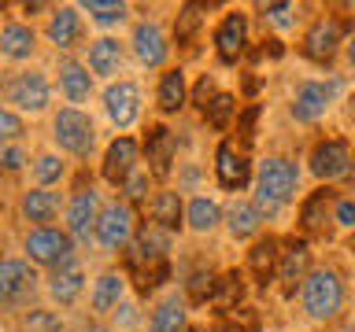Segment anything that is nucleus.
<instances>
[{
    "label": "nucleus",
    "mask_w": 355,
    "mask_h": 332,
    "mask_svg": "<svg viewBox=\"0 0 355 332\" xmlns=\"http://www.w3.org/2000/svg\"><path fill=\"white\" fill-rule=\"evenodd\" d=\"M296 185H300V170L288 159H266L259 166V181H255V188H259V210H277L285 207L288 199L296 196Z\"/></svg>",
    "instance_id": "1"
},
{
    "label": "nucleus",
    "mask_w": 355,
    "mask_h": 332,
    "mask_svg": "<svg viewBox=\"0 0 355 332\" xmlns=\"http://www.w3.org/2000/svg\"><path fill=\"white\" fill-rule=\"evenodd\" d=\"M344 306V284L333 270H318L304 284V310L315 321H333Z\"/></svg>",
    "instance_id": "2"
},
{
    "label": "nucleus",
    "mask_w": 355,
    "mask_h": 332,
    "mask_svg": "<svg viewBox=\"0 0 355 332\" xmlns=\"http://www.w3.org/2000/svg\"><path fill=\"white\" fill-rule=\"evenodd\" d=\"M52 137H55V144H60L63 151L85 155L89 148H93V140H96V129H93V118H89L85 111L67 107V111H60V115H55Z\"/></svg>",
    "instance_id": "3"
},
{
    "label": "nucleus",
    "mask_w": 355,
    "mask_h": 332,
    "mask_svg": "<svg viewBox=\"0 0 355 332\" xmlns=\"http://www.w3.org/2000/svg\"><path fill=\"white\" fill-rule=\"evenodd\" d=\"M37 277L22 259H0V310H15L33 295Z\"/></svg>",
    "instance_id": "4"
},
{
    "label": "nucleus",
    "mask_w": 355,
    "mask_h": 332,
    "mask_svg": "<svg viewBox=\"0 0 355 332\" xmlns=\"http://www.w3.org/2000/svg\"><path fill=\"white\" fill-rule=\"evenodd\" d=\"M74 243H71V232H60V229H33L30 237H26V255L33 262H41V266H55L60 270L63 262H71L74 259Z\"/></svg>",
    "instance_id": "5"
},
{
    "label": "nucleus",
    "mask_w": 355,
    "mask_h": 332,
    "mask_svg": "<svg viewBox=\"0 0 355 332\" xmlns=\"http://www.w3.org/2000/svg\"><path fill=\"white\" fill-rule=\"evenodd\" d=\"M96 240L104 243L107 251H122L133 240V210L126 203H111L100 210L96 221Z\"/></svg>",
    "instance_id": "6"
},
{
    "label": "nucleus",
    "mask_w": 355,
    "mask_h": 332,
    "mask_svg": "<svg viewBox=\"0 0 355 332\" xmlns=\"http://www.w3.org/2000/svg\"><path fill=\"white\" fill-rule=\"evenodd\" d=\"M8 100L15 104L19 111H44L49 107V82H44V74L37 71H26V74H15L8 85Z\"/></svg>",
    "instance_id": "7"
},
{
    "label": "nucleus",
    "mask_w": 355,
    "mask_h": 332,
    "mask_svg": "<svg viewBox=\"0 0 355 332\" xmlns=\"http://www.w3.org/2000/svg\"><path fill=\"white\" fill-rule=\"evenodd\" d=\"M340 48V22L337 19H318L304 37V55L315 63H329Z\"/></svg>",
    "instance_id": "8"
},
{
    "label": "nucleus",
    "mask_w": 355,
    "mask_h": 332,
    "mask_svg": "<svg viewBox=\"0 0 355 332\" xmlns=\"http://www.w3.org/2000/svg\"><path fill=\"white\" fill-rule=\"evenodd\" d=\"M104 107H107V118L115 122L119 129H126L130 122L141 115V93H137V85H133V82L111 85L107 93H104Z\"/></svg>",
    "instance_id": "9"
},
{
    "label": "nucleus",
    "mask_w": 355,
    "mask_h": 332,
    "mask_svg": "<svg viewBox=\"0 0 355 332\" xmlns=\"http://www.w3.org/2000/svg\"><path fill=\"white\" fill-rule=\"evenodd\" d=\"M96 221H100L96 192L93 188H82V192L71 199V207H67V229H71V237L89 240V232H96Z\"/></svg>",
    "instance_id": "10"
},
{
    "label": "nucleus",
    "mask_w": 355,
    "mask_h": 332,
    "mask_svg": "<svg viewBox=\"0 0 355 332\" xmlns=\"http://www.w3.org/2000/svg\"><path fill=\"white\" fill-rule=\"evenodd\" d=\"M348 163H352V155H348V144L344 140H326L315 148V155H311V170H315L322 181L344 177L348 174Z\"/></svg>",
    "instance_id": "11"
},
{
    "label": "nucleus",
    "mask_w": 355,
    "mask_h": 332,
    "mask_svg": "<svg viewBox=\"0 0 355 332\" xmlns=\"http://www.w3.org/2000/svg\"><path fill=\"white\" fill-rule=\"evenodd\" d=\"M133 163H137V144H133L130 137H119L104 155V181L126 185V177L133 174Z\"/></svg>",
    "instance_id": "12"
},
{
    "label": "nucleus",
    "mask_w": 355,
    "mask_h": 332,
    "mask_svg": "<svg viewBox=\"0 0 355 332\" xmlns=\"http://www.w3.org/2000/svg\"><path fill=\"white\" fill-rule=\"evenodd\" d=\"M133 55L144 63V66H159L166 59V37L155 22H141L133 30Z\"/></svg>",
    "instance_id": "13"
},
{
    "label": "nucleus",
    "mask_w": 355,
    "mask_h": 332,
    "mask_svg": "<svg viewBox=\"0 0 355 332\" xmlns=\"http://www.w3.org/2000/svg\"><path fill=\"white\" fill-rule=\"evenodd\" d=\"M329 100H333V85H318V82L304 85V89L296 93L293 118H296V122H315L318 115H326Z\"/></svg>",
    "instance_id": "14"
},
{
    "label": "nucleus",
    "mask_w": 355,
    "mask_h": 332,
    "mask_svg": "<svg viewBox=\"0 0 355 332\" xmlns=\"http://www.w3.org/2000/svg\"><path fill=\"white\" fill-rule=\"evenodd\" d=\"M144 155H148L155 177L171 174V159H174V137H171V129H166V126H152L148 137H144Z\"/></svg>",
    "instance_id": "15"
},
{
    "label": "nucleus",
    "mask_w": 355,
    "mask_h": 332,
    "mask_svg": "<svg viewBox=\"0 0 355 332\" xmlns=\"http://www.w3.org/2000/svg\"><path fill=\"white\" fill-rule=\"evenodd\" d=\"M244 33H248V19H244L241 11H233V15L222 19V26L215 33V44H218V55L226 63H233L244 52Z\"/></svg>",
    "instance_id": "16"
},
{
    "label": "nucleus",
    "mask_w": 355,
    "mask_h": 332,
    "mask_svg": "<svg viewBox=\"0 0 355 332\" xmlns=\"http://www.w3.org/2000/svg\"><path fill=\"white\" fill-rule=\"evenodd\" d=\"M215 174H218V185L222 188H244L248 185V159H244L241 151H233L230 144H222L218 148V163H215Z\"/></svg>",
    "instance_id": "17"
},
{
    "label": "nucleus",
    "mask_w": 355,
    "mask_h": 332,
    "mask_svg": "<svg viewBox=\"0 0 355 332\" xmlns=\"http://www.w3.org/2000/svg\"><path fill=\"white\" fill-rule=\"evenodd\" d=\"M82 281H85V273H82V266H78L74 259L71 262H63L60 270L52 273V281H49V292L55 303H74L78 295H82Z\"/></svg>",
    "instance_id": "18"
},
{
    "label": "nucleus",
    "mask_w": 355,
    "mask_h": 332,
    "mask_svg": "<svg viewBox=\"0 0 355 332\" xmlns=\"http://www.w3.org/2000/svg\"><path fill=\"white\" fill-rule=\"evenodd\" d=\"M33 52V30L22 26V22H11V26L0 30V55L8 59H30Z\"/></svg>",
    "instance_id": "19"
},
{
    "label": "nucleus",
    "mask_w": 355,
    "mask_h": 332,
    "mask_svg": "<svg viewBox=\"0 0 355 332\" xmlns=\"http://www.w3.org/2000/svg\"><path fill=\"white\" fill-rule=\"evenodd\" d=\"M78 30H82V15H78V8H60L49 22V37L55 48H71L78 41Z\"/></svg>",
    "instance_id": "20"
},
{
    "label": "nucleus",
    "mask_w": 355,
    "mask_h": 332,
    "mask_svg": "<svg viewBox=\"0 0 355 332\" xmlns=\"http://www.w3.org/2000/svg\"><path fill=\"white\" fill-rule=\"evenodd\" d=\"M55 210H60V196L49 192V188H33V192L22 196V214L30 221H37L41 229H44V221L55 218Z\"/></svg>",
    "instance_id": "21"
},
{
    "label": "nucleus",
    "mask_w": 355,
    "mask_h": 332,
    "mask_svg": "<svg viewBox=\"0 0 355 332\" xmlns=\"http://www.w3.org/2000/svg\"><path fill=\"white\" fill-rule=\"evenodd\" d=\"M277 273H282V281H285V292H293L296 281H304V273H307V243L304 240H293L288 251H282Z\"/></svg>",
    "instance_id": "22"
},
{
    "label": "nucleus",
    "mask_w": 355,
    "mask_h": 332,
    "mask_svg": "<svg viewBox=\"0 0 355 332\" xmlns=\"http://www.w3.org/2000/svg\"><path fill=\"white\" fill-rule=\"evenodd\" d=\"M89 66H93V74H119L122 66V44L115 37H100L93 48H89Z\"/></svg>",
    "instance_id": "23"
},
{
    "label": "nucleus",
    "mask_w": 355,
    "mask_h": 332,
    "mask_svg": "<svg viewBox=\"0 0 355 332\" xmlns=\"http://www.w3.org/2000/svg\"><path fill=\"white\" fill-rule=\"evenodd\" d=\"M60 85H63V93L71 104H82V100H89V93H93V77H89V71L78 63L60 66Z\"/></svg>",
    "instance_id": "24"
},
{
    "label": "nucleus",
    "mask_w": 355,
    "mask_h": 332,
    "mask_svg": "<svg viewBox=\"0 0 355 332\" xmlns=\"http://www.w3.org/2000/svg\"><path fill=\"white\" fill-rule=\"evenodd\" d=\"M259 225H263L259 203H233V207H230V232H233L237 240L252 237V232H259Z\"/></svg>",
    "instance_id": "25"
},
{
    "label": "nucleus",
    "mask_w": 355,
    "mask_h": 332,
    "mask_svg": "<svg viewBox=\"0 0 355 332\" xmlns=\"http://www.w3.org/2000/svg\"><path fill=\"white\" fill-rule=\"evenodd\" d=\"M277 259H282V251H277V240H259V243H255V248L248 251V266H252V273L259 277L263 284L274 277Z\"/></svg>",
    "instance_id": "26"
},
{
    "label": "nucleus",
    "mask_w": 355,
    "mask_h": 332,
    "mask_svg": "<svg viewBox=\"0 0 355 332\" xmlns=\"http://www.w3.org/2000/svg\"><path fill=\"white\" fill-rule=\"evenodd\" d=\"M122 288H126V277L122 273H104L93 288V310L96 314H107L111 306H119L122 299Z\"/></svg>",
    "instance_id": "27"
},
{
    "label": "nucleus",
    "mask_w": 355,
    "mask_h": 332,
    "mask_svg": "<svg viewBox=\"0 0 355 332\" xmlns=\"http://www.w3.org/2000/svg\"><path fill=\"white\" fill-rule=\"evenodd\" d=\"M152 221L159 229H166V232L182 225V196L178 192H159L152 199Z\"/></svg>",
    "instance_id": "28"
},
{
    "label": "nucleus",
    "mask_w": 355,
    "mask_h": 332,
    "mask_svg": "<svg viewBox=\"0 0 355 332\" xmlns=\"http://www.w3.org/2000/svg\"><path fill=\"white\" fill-rule=\"evenodd\" d=\"M329 199H333L329 188H318V192L304 203V210H300V225H304L307 232H322V229H326V207H329Z\"/></svg>",
    "instance_id": "29"
},
{
    "label": "nucleus",
    "mask_w": 355,
    "mask_h": 332,
    "mask_svg": "<svg viewBox=\"0 0 355 332\" xmlns=\"http://www.w3.org/2000/svg\"><path fill=\"white\" fill-rule=\"evenodd\" d=\"M148 332H185V303L182 299H166V303L152 314Z\"/></svg>",
    "instance_id": "30"
},
{
    "label": "nucleus",
    "mask_w": 355,
    "mask_h": 332,
    "mask_svg": "<svg viewBox=\"0 0 355 332\" xmlns=\"http://www.w3.org/2000/svg\"><path fill=\"white\" fill-rule=\"evenodd\" d=\"M185 104V74L182 71H166L163 82H159V107L171 115Z\"/></svg>",
    "instance_id": "31"
},
{
    "label": "nucleus",
    "mask_w": 355,
    "mask_h": 332,
    "mask_svg": "<svg viewBox=\"0 0 355 332\" xmlns=\"http://www.w3.org/2000/svg\"><path fill=\"white\" fill-rule=\"evenodd\" d=\"M222 221V210H218V203H211V199H193L189 203V225H193L196 232H211Z\"/></svg>",
    "instance_id": "32"
},
{
    "label": "nucleus",
    "mask_w": 355,
    "mask_h": 332,
    "mask_svg": "<svg viewBox=\"0 0 355 332\" xmlns=\"http://www.w3.org/2000/svg\"><path fill=\"white\" fill-rule=\"evenodd\" d=\"M82 8L96 22H122V19H126V4H119V0H85Z\"/></svg>",
    "instance_id": "33"
},
{
    "label": "nucleus",
    "mask_w": 355,
    "mask_h": 332,
    "mask_svg": "<svg viewBox=\"0 0 355 332\" xmlns=\"http://www.w3.org/2000/svg\"><path fill=\"white\" fill-rule=\"evenodd\" d=\"M233 107H237V104H233V96H230V93H218V96L207 104L204 115H207V122H211L215 129H226L230 118H233Z\"/></svg>",
    "instance_id": "34"
},
{
    "label": "nucleus",
    "mask_w": 355,
    "mask_h": 332,
    "mask_svg": "<svg viewBox=\"0 0 355 332\" xmlns=\"http://www.w3.org/2000/svg\"><path fill=\"white\" fill-rule=\"evenodd\" d=\"M26 332H63V321H60V314H52V310H30Z\"/></svg>",
    "instance_id": "35"
},
{
    "label": "nucleus",
    "mask_w": 355,
    "mask_h": 332,
    "mask_svg": "<svg viewBox=\"0 0 355 332\" xmlns=\"http://www.w3.org/2000/svg\"><path fill=\"white\" fill-rule=\"evenodd\" d=\"M19 137H22V118L0 107V151H4L11 140H19Z\"/></svg>",
    "instance_id": "36"
},
{
    "label": "nucleus",
    "mask_w": 355,
    "mask_h": 332,
    "mask_svg": "<svg viewBox=\"0 0 355 332\" xmlns=\"http://www.w3.org/2000/svg\"><path fill=\"white\" fill-rule=\"evenodd\" d=\"M33 174H37V181H41V185L60 181V177H63V163L55 159V155H41L37 166H33Z\"/></svg>",
    "instance_id": "37"
},
{
    "label": "nucleus",
    "mask_w": 355,
    "mask_h": 332,
    "mask_svg": "<svg viewBox=\"0 0 355 332\" xmlns=\"http://www.w3.org/2000/svg\"><path fill=\"white\" fill-rule=\"evenodd\" d=\"M200 26V8H193L189 4L182 15H178V26H174V33H178V41H189L193 37V30Z\"/></svg>",
    "instance_id": "38"
},
{
    "label": "nucleus",
    "mask_w": 355,
    "mask_h": 332,
    "mask_svg": "<svg viewBox=\"0 0 355 332\" xmlns=\"http://www.w3.org/2000/svg\"><path fill=\"white\" fill-rule=\"evenodd\" d=\"M241 292H244V284H241V273H230L226 281H222V292H218V306H233L241 299Z\"/></svg>",
    "instance_id": "39"
},
{
    "label": "nucleus",
    "mask_w": 355,
    "mask_h": 332,
    "mask_svg": "<svg viewBox=\"0 0 355 332\" xmlns=\"http://www.w3.org/2000/svg\"><path fill=\"white\" fill-rule=\"evenodd\" d=\"M211 292H215V277H211V273H196L193 281H189V295H193L196 303H204Z\"/></svg>",
    "instance_id": "40"
},
{
    "label": "nucleus",
    "mask_w": 355,
    "mask_h": 332,
    "mask_svg": "<svg viewBox=\"0 0 355 332\" xmlns=\"http://www.w3.org/2000/svg\"><path fill=\"white\" fill-rule=\"evenodd\" d=\"M255 118H259V104H252V107L241 115V122H237L241 144H252V140H255Z\"/></svg>",
    "instance_id": "41"
},
{
    "label": "nucleus",
    "mask_w": 355,
    "mask_h": 332,
    "mask_svg": "<svg viewBox=\"0 0 355 332\" xmlns=\"http://www.w3.org/2000/svg\"><path fill=\"white\" fill-rule=\"evenodd\" d=\"M22 163H26V151H22V148H4V151H0V166H4L8 174L22 170Z\"/></svg>",
    "instance_id": "42"
},
{
    "label": "nucleus",
    "mask_w": 355,
    "mask_h": 332,
    "mask_svg": "<svg viewBox=\"0 0 355 332\" xmlns=\"http://www.w3.org/2000/svg\"><path fill=\"white\" fill-rule=\"evenodd\" d=\"M144 188H148V177L133 170V174L126 177V196L133 199V203H137V199H144Z\"/></svg>",
    "instance_id": "43"
},
{
    "label": "nucleus",
    "mask_w": 355,
    "mask_h": 332,
    "mask_svg": "<svg viewBox=\"0 0 355 332\" xmlns=\"http://www.w3.org/2000/svg\"><path fill=\"white\" fill-rule=\"evenodd\" d=\"M215 96H218V93H215V89H211V77H200V85H196V104L207 111V104H211V100H215Z\"/></svg>",
    "instance_id": "44"
},
{
    "label": "nucleus",
    "mask_w": 355,
    "mask_h": 332,
    "mask_svg": "<svg viewBox=\"0 0 355 332\" xmlns=\"http://www.w3.org/2000/svg\"><path fill=\"white\" fill-rule=\"evenodd\" d=\"M337 221H340V225H355V203H352V199H340V203H337Z\"/></svg>",
    "instance_id": "45"
},
{
    "label": "nucleus",
    "mask_w": 355,
    "mask_h": 332,
    "mask_svg": "<svg viewBox=\"0 0 355 332\" xmlns=\"http://www.w3.org/2000/svg\"><path fill=\"white\" fill-rule=\"evenodd\" d=\"M266 11H270V19H274V22H282V26H285L288 15H293V4H270Z\"/></svg>",
    "instance_id": "46"
},
{
    "label": "nucleus",
    "mask_w": 355,
    "mask_h": 332,
    "mask_svg": "<svg viewBox=\"0 0 355 332\" xmlns=\"http://www.w3.org/2000/svg\"><path fill=\"white\" fill-rule=\"evenodd\" d=\"M348 59H352V66H355V37H352V44H348Z\"/></svg>",
    "instance_id": "47"
},
{
    "label": "nucleus",
    "mask_w": 355,
    "mask_h": 332,
    "mask_svg": "<svg viewBox=\"0 0 355 332\" xmlns=\"http://www.w3.org/2000/svg\"><path fill=\"white\" fill-rule=\"evenodd\" d=\"M89 332H107V329H89Z\"/></svg>",
    "instance_id": "48"
},
{
    "label": "nucleus",
    "mask_w": 355,
    "mask_h": 332,
    "mask_svg": "<svg viewBox=\"0 0 355 332\" xmlns=\"http://www.w3.org/2000/svg\"><path fill=\"white\" fill-rule=\"evenodd\" d=\"M185 332H200V329H185Z\"/></svg>",
    "instance_id": "49"
},
{
    "label": "nucleus",
    "mask_w": 355,
    "mask_h": 332,
    "mask_svg": "<svg viewBox=\"0 0 355 332\" xmlns=\"http://www.w3.org/2000/svg\"><path fill=\"white\" fill-rule=\"evenodd\" d=\"M218 332H230V329H218Z\"/></svg>",
    "instance_id": "50"
},
{
    "label": "nucleus",
    "mask_w": 355,
    "mask_h": 332,
    "mask_svg": "<svg viewBox=\"0 0 355 332\" xmlns=\"http://www.w3.org/2000/svg\"><path fill=\"white\" fill-rule=\"evenodd\" d=\"M348 332H355V325H352V329H348Z\"/></svg>",
    "instance_id": "51"
}]
</instances>
